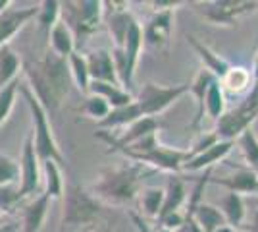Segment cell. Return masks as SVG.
<instances>
[{"label": "cell", "instance_id": "cell-1", "mask_svg": "<svg viewBox=\"0 0 258 232\" xmlns=\"http://www.w3.org/2000/svg\"><path fill=\"white\" fill-rule=\"evenodd\" d=\"M25 76H27V87L31 89L33 95L39 99L48 114L62 107V103L70 93V81H72L66 58H60L48 51L41 60H35L27 66Z\"/></svg>", "mask_w": 258, "mask_h": 232}, {"label": "cell", "instance_id": "cell-2", "mask_svg": "<svg viewBox=\"0 0 258 232\" xmlns=\"http://www.w3.org/2000/svg\"><path fill=\"white\" fill-rule=\"evenodd\" d=\"M145 174L147 170L143 165L133 161H123L116 166H108L100 170L89 192L102 205H129L139 196Z\"/></svg>", "mask_w": 258, "mask_h": 232}, {"label": "cell", "instance_id": "cell-3", "mask_svg": "<svg viewBox=\"0 0 258 232\" xmlns=\"http://www.w3.org/2000/svg\"><path fill=\"white\" fill-rule=\"evenodd\" d=\"M20 93L23 95V99L29 107V114H31V137H33V147L37 157L43 161H56L58 165L64 163V155L60 151V145L56 142L52 132V124H50V116L48 112L43 109V105L39 103V99L33 95V91L27 85L20 87Z\"/></svg>", "mask_w": 258, "mask_h": 232}, {"label": "cell", "instance_id": "cell-4", "mask_svg": "<svg viewBox=\"0 0 258 232\" xmlns=\"http://www.w3.org/2000/svg\"><path fill=\"white\" fill-rule=\"evenodd\" d=\"M64 207H62V217H60V228H89L95 226V222L100 219L104 205L98 201L89 188H81L79 184H70L64 190Z\"/></svg>", "mask_w": 258, "mask_h": 232}, {"label": "cell", "instance_id": "cell-5", "mask_svg": "<svg viewBox=\"0 0 258 232\" xmlns=\"http://www.w3.org/2000/svg\"><path fill=\"white\" fill-rule=\"evenodd\" d=\"M60 4H62L60 20L72 29L76 44L83 43L102 23V2L98 0H74Z\"/></svg>", "mask_w": 258, "mask_h": 232}, {"label": "cell", "instance_id": "cell-6", "mask_svg": "<svg viewBox=\"0 0 258 232\" xmlns=\"http://www.w3.org/2000/svg\"><path fill=\"white\" fill-rule=\"evenodd\" d=\"M189 93V83H177V85H158L154 81L143 83L139 89L135 103L143 112V116L156 118L158 114L166 112L173 103L181 99L183 95Z\"/></svg>", "mask_w": 258, "mask_h": 232}, {"label": "cell", "instance_id": "cell-7", "mask_svg": "<svg viewBox=\"0 0 258 232\" xmlns=\"http://www.w3.org/2000/svg\"><path fill=\"white\" fill-rule=\"evenodd\" d=\"M206 22L222 27H233L235 22L248 12L256 10V2L250 0H208V2H191Z\"/></svg>", "mask_w": 258, "mask_h": 232}, {"label": "cell", "instance_id": "cell-8", "mask_svg": "<svg viewBox=\"0 0 258 232\" xmlns=\"http://www.w3.org/2000/svg\"><path fill=\"white\" fill-rule=\"evenodd\" d=\"M43 184V170H41V159L35 153L33 147L31 133L25 137L22 149V157H20V182H18V190L22 199L35 198V194L41 190Z\"/></svg>", "mask_w": 258, "mask_h": 232}, {"label": "cell", "instance_id": "cell-9", "mask_svg": "<svg viewBox=\"0 0 258 232\" xmlns=\"http://www.w3.org/2000/svg\"><path fill=\"white\" fill-rule=\"evenodd\" d=\"M173 14L175 10L152 12L147 22L141 23L143 27V44L151 47L152 51L168 53L173 33Z\"/></svg>", "mask_w": 258, "mask_h": 232}, {"label": "cell", "instance_id": "cell-10", "mask_svg": "<svg viewBox=\"0 0 258 232\" xmlns=\"http://www.w3.org/2000/svg\"><path fill=\"white\" fill-rule=\"evenodd\" d=\"M191 159L189 149H175V147H168V145L158 144L154 149L147 151L143 155H137L133 159V163H139V165H149L156 170H164V172H170V174H179L181 172L183 165Z\"/></svg>", "mask_w": 258, "mask_h": 232}, {"label": "cell", "instance_id": "cell-11", "mask_svg": "<svg viewBox=\"0 0 258 232\" xmlns=\"http://www.w3.org/2000/svg\"><path fill=\"white\" fill-rule=\"evenodd\" d=\"M158 130H160V122L156 120V118L143 116L137 122H133L131 126H127L121 133L112 135L110 132H98V137L106 142V145L110 147L108 151L112 153V151H118L121 147H127V145L139 142V140L151 135V133H158Z\"/></svg>", "mask_w": 258, "mask_h": 232}, {"label": "cell", "instance_id": "cell-12", "mask_svg": "<svg viewBox=\"0 0 258 232\" xmlns=\"http://www.w3.org/2000/svg\"><path fill=\"white\" fill-rule=\"evenodd\" d=\"M37 6H25V8H12L8 6L0 12V49L10 44L12 37L18 35L27 23L35 20Z\"/></svg>", "mask_w": 258, "mask_h": 232}, {"label": "cell", "instance_id": "cell-13", "mask_svg": "<svg viewBox=\"0 0 258 232\" xmlns=\"http://www.w3.org/2000/svg\"><path fill=\"white\" fill-rule=\"evenodd\" d=\"M235 144L233 142H216L212 147H208L203 153L191 157L185 165H183V172H201V170H210L214 168L218 163H222L227 155L233 151Z\"/></svg>", "mask_w": 258, "mask_h": 232}, {"label": "cell", "instance_id": "cell-14", "mask_svg": "<svg viewBox=\"0 0 258 232\" xmlns=\"http://www.w3.org/2000/svg\"><path fill=\"white\" fill-rule=\"evenodd\" d=\"M210 184L222 186L231 194L239 196H256L258 198V176L250 168H239L233 174L222 178H210Z\"/></svg>", "mask_w": 258, "mask_h": 232}, {"label": "cell", "instance_id": "cell-15", "mask_svg": "<svg viewBox=\"0 0 258 232\" xmlns=\"http://www.w3.org/2000/svg\"><path fill=\"white\" fill-rule=\"evenodd\" d=\"M50 201L46 194L41 196H35L31 198L25 205L22 207V232H41L44 221H46V215L50 209Z\"/></svg>", "mask_w": 258, "mask_h": 232}, {"label": "cell", "instance_id": "cell-16", "mask_svg": "<svg viewBox=\"0 0 258 232\" xmlns=\"http://www.w3.org/2000/svg\"><path fill=\"white\" fill-rule=\"evenodd\" d=\"M87 68H89V76L91 81H104V83H118L116 76V68L112 55L106 49H97L85 55ZM119 85V83H118Z\"/></svg>", "mask_w": 258, "mask_h": 232}, {"label": "cell", "instance_id": "cell-17", "mask_svg": "<svg viewBox=\"0 0 258 232\" xmlns=\"http://www.w3.org/2000/svg\"><path fill=\"white\" fill-rule=\"evenodd\" d=\"M187 199V184L179 174H170L166 178V186H164V203H162L160 215H158V221L177 213L183 207Z\"/></svg>", "mask_w": 258, "mask_h": 232}, {"label": "cell", "instance_id": "cell-18", "mask_svg": "<svg viewBox=\"0 0 258 232\" xmlns=\"http://www.w3.org/2000/svg\"><path fill=\"white\" fill-rule=\"evenodd\" d=\"M187 43L193 47V51L197 53V56L201 58L203 68H205L206 72H210V74H212L218 81L226 76L227 70L231 68V62H227L226 58H222L218 53H214V51H212L208 44L197 41L195 37H187Z\"/></svg>", "mask_w": 258, "mask_h": 232}, {"label": "cell", "instance_id": "cell-19", "mask_svg": "<svg viewBox=\"0 0 258 232\" xmlns=\"http://www.w3.org/2000/svg\"><path fill=\"white\" fill-rule=\"evenodd\" d=\"M139 118H143V112L139 111L137 103H129L125 107H119V109H112L104 120H100L97 124L102 132H112V130H119V128H127L133 122H137Z\"/></svg>", "mask_w": 258, "mask_h": 232}, {"label": "cell", "instance_id": "cell-20", "mask_svg": "<svg viewBox=\"0 0 258 232\" xmlns=\"http://www.w3.org/2000/svg\"><path fill=\"white\" fill-rule=\"evenodd\" d=\"M87 95H98V97H102L112 109L125 107V105L135 101L133 93H129L123 87H119L118 83H104V81H91Z\"/></svg>", "mask_w": 258, "mask_h": 232}, {"label": "cell", "instance_id": "cell-21", "mask_svg": "<svg viewBox=\"0 0 258 232\" xmlns=\"http://www.w3.org/2000/svg\"><path fill=\"white\" fill-rule=\"evenodd\" d=\"M48 44H50V53L60 56V58H68L74 51H77L76 37H74L72 29L62 20L50 29V33H48Z\"/></svg>", "mask_w": 258, "mask_h": 232}, {"label": "cell", "instance_id": "cell-22", "mask_svg": "<svg viewBox=\"0 0 258 232\" xmlns=\"http://www.w3.org/2000/svg\"><path fill=\"white\" fill-rule=\"evenodd\" d=\"M254 83V77H252V72L248 68L243 66H233L227 70V74L222 79H220V85L224 89V93H231V95H243V93H248L250 87Z\"/></svg>", "mask_w": 258, "mask_h": 232}, {"label": "cell", "instance_id": "cell-23", "mask_svg": "<svg viewBox=\"0 0 258 232\" xmlns=\"http://www.w3.org/2000/svg\"><path fill=\"white\" fill-rule=\"evenodd\" d=\"M189 217L193 219L195 224L203 232H214V230H218L220 226L226 224V219H224L220 207L210 205V203H205V201H201Z\"/></svg>", "mask_w": 258, "mask_h": 232}, {"label": "cell", "instance_id": "cell-24", "mask_svg": "<svg viewBox=\"0 0 258 232\" xmlns=\"http://www.w3.org/2000/svg\"><path fill=\"white\" fill-rule=\"evenodd\" d=\"M220 211H222V215L226 219V224H229L235 230L243 228L245 219H247V209H245V199H243V196L227 192L226 198L222 199Z\"/></svg>", "mask_w": 258, "mask_h": 232}, {"label": "cell", "instance_id": "cell-25", "mask_svg": "<svg viewBox=\"0 0 258 232\" xmlns=\"http://www.w3.org/2000/svg\"><path fill=\"white\" fill-rule=\"evenodd\" d=\"M41 170H43L44 194L50 199H62L66 184L60 165L56 161H43L41 163Z\"/></svg>", "mask_w": 258, "mask_h": 232}, {"label": "cell", "instance_id": "cell-26", "mask_svg": "<svg viewBox=\"0 0 258 232\" xmlns=\"http://www.w3.org/2000/svg\"><path fill=\"white\" fill-rule=\"evenodd\" d=\"M216 77L206 72L205 68L197 72V76L193 77V81L189 83V93L195 97V103H197V116H195L193 126H199L203 118H205V97H206V91L210 87V83L214 81Z\"/></svg>", "mask_w": 258, "mask_h": 232}, {"label": "cell", "instance_id": "cell-27", "mask_svg": "<svg viewBox=\"0 0 258 232\" xmlns=\"http://www.w3.org/2000/svg\"><path fill=\"white\" fill-rule=\"evenodd\" d=\"M139 215L145 219H158L162 209V203H164V188H156V186H147V188H141L139 196Z\"/></svg>", "mask_w": 258, "mask_h": 232}, {"label": "cell", "instance_id": "cell-28", "mask_svg": "<svg viewBox=\"0 0 258 232\" xmlns=\"http://www.w3.org/2000/svg\"><path fill=\"white\" fill-rule=\"evenodd\" d=\"M119 49L123 51V55L127 58L129 70L135 74V72H137V64H139V58H141V51H143V27H141V23L137 22V20L129 27L127 37H125V41H123V44H121Z\"/></svg>", "mask_w": 258, "mask_h": 232}, {"label": "cell", "instance_id": "cell-29", "mask_svg": "<svg viewBox=\"0 0 258 232\" xmlns=\"http://www.w3.org/2000/svg\"><path fill=\"white\" fill-rule=\"evenodd\" d=\"M22 70V60L18 53L10 44L0 49V89H4L8 83L18 79V74Z\"/></svg>", "mask_w": 258, "mask_h": 232}, {"label": "cell", "instance_id": "cell-30", "mask_svg": "<svg viewBox=\"0 0 258 232\" xmlns=\"http://www.w3.org/2000/svg\"><path fill=\"white\" fill-rule=\"evenodd\" d=\"M68 62V70H70V77L77 85L81 93H89V85H91V76H89V68H87L85 55H81L79 51H74L72 55L66 58Z\"/></svg>", "mask_w": 258, "mask_h": 232}, {"label": "cell", "instance_id": "cell-31", "mask_svg": "<svg viewBox=\"0 0 258 232\" xmlns=\"http://www.w3.org/2000/svg\"><path fill=\"white\" fill-rule=\"evenodd\" d=\"M60 16H62V4L58 0H43L41 4H37V16L35 18L39 23V29L46 37H48L54 25L60 22Z\"/></svg>", "mask_w": 258, "mask_h": 232}, {"label": "cell", "instance_id": "cell-32", "mask_svg": "<svg viewBox=\"0 0 258 232\" xmlns=\"http://www.w3.org/2000/svg\"><path fill=\"white\" fill-rule=\"evenodd\" d=\"M237 145L243 153V159L247 163V168H250L258 176V135L252 128H248L247 132H243L237 137Z\"/></svg>", "mask_w": 258, "mask_h": 232}, {"label": "cell", "instance_id": "cell-33", "mask_svg": "<svg viewBox=\"0 0 258 232\" xmlns=\"http://www.w3.org/2000/svg\"><path fill=\"white\" fill-rule=\"evenodd\" d=\"M205 112L214 122L226 112V93H224V89H222V85H220L218 79H214V81L210 83L208 91H206Z\"/></svg>", "mask_w": 258, "mask_h": 232}, {"label": "cell", "instance_id": "cell-34", "mask_svg": "<svg viewBox=\"0 0 258 232\" xmlns=\"http://www.w3.org/2000/svg\"><path fill=\"white\" fill-rule=\"evenodd\" d=\"M20 91V79L8 83L4 89H0V128L4 126V122L10 118L14 105H16V97Z\"/></svg>", "mask_w": 258, "mask_h": 232}, {"label": "cell", "instance_id": "cell-35", "mask_svg": "<svg viewBox=\"0 0 258 232\" xmlns=\"http://www.w3.org/2000/svg\"><path fill=\"white\" fill-rule=\"evenodd\" d=\"M110 111H112V107L102 97H98V95H87V99L81 105V112L87 114L89 118L97 120V124L100 120H104L110 114Z\"/></svg>", "mask_w": 258, "mask_h": 232}, {"label": "cell", "instance_id": "cell-36", "mask_svg": "<svg viewBox=\"0 0 258 232\" xmlns=\"http://www.w3.org/2000/svg\"><path fill=\"white\" fill-rule=\"evenodd\" d=\"M20 182V163L10 155L0 153V186H18Z\"/></svg>", "mask_w": 258, "mask_h": 232}, {"label": "cell", "instance_id": "cell-37", "mask_svg": "<svg viewBox=\"0 0 258 232\" xmlns=\"http://www.w3.org/2000/svg\"><path fill=\"white\" fill-rule=\"evenodd\" d=\"M22 196L18 186H0V215L6 217L12 215L14 211L20 207Z\"/></svg>", "mask_w": 258, "mask_h": 232}, {"label": "cell", "instance_id": "cell-38", "mask_svg": "<svg viewBox=\"0 0 258 232\" xmlns=\"http://www.w3.org/2000/svg\"><path fill=\"white\" fill-rule=\"evenodd\" d=\"M216 142H220V140H218V135L214 133V130H210V132H203L197 140H195V144H193V147L189 149V153H191V157H195V155L206 151L208 147H212Z\"/></svg>", "mask_w": 258, "mask_h": 232}, {"label": "cell", "instance_id": "cell-39", "mask_svg": "<svg viewBox=\"0 0 258 232\" xmlns=\"http://www.w3.org/2000/svg\"><path fill=\"white\" fill-rule=\"evenodd\" d=\"M183 2H175V0H154L151 2L152 12H164V10H177Z\"/></svg>", "mask_w": 258, "mask_h": 232}, {"label": "cell", "instance_id": "cell-40", "mask_svg": "<svg viewBox=\"0 0 258 232\" xmlns=\"http://www.w3.org/2000/svg\"><path fill=\"white\" fill-rule=\"evenodd\" d=\"M129 219H131V222L135 224L137 232H154V228H151V226H149V222L145 221V219L141 217L137 211H129Z\"/></svg>", "mask_w": 258, "mask_h": 232}, {"label": "cell", "instance_id": "cell-41", "mask_svg": "<svg viewBox=\"0 0 258 232\" xmlns=\"http://www.w3.org/2000/svg\"><path fill=\"white\" fill-rule=\"evenodd\" d=\"M22 230V226H20V222L16 221H6L0 224V232H20Z\"/></svg>", "mask_w": 258, "mask_h": 232}, {"label": "cell", "instance_id": "cell-42", "mask_svg": "<svg viewBox=\"0 0 258 232\" xmlns=\"http://www.w3.org/2000/svg\"><path fill=\"white\" fill-rule=\"evenodd\" d=\"M243 230L247 232H258V211L252 215V221H250V224L248 226H243Z\"/></svg>", "mask_w": 258, "mask_h": 232}, {"label": "cell", "instance_id": "cell-43", "mask_svg": "<svg viewBox=\"0 0 258 232\" xmlns=\"http://www.w3.org/2000/svg\"><path fill=\"white\" fill-rule=\"evenodd\" d=\"M252 77H254V81L258 79V53L254 56V66H252Z\"/></svg>", "mask_w": 258, "mask_h": 232}, {"label": "cell", "instance_id": "cell-44", "mask_svg": "<svg viewBox=\"0 0 258 232\" xmlns=\"http://www.w3.org/2000/svg\"><path fill=\"white\" fill-rule=\"evenodd\" d=\"M214 232H237L235 228H231L229 224H224V226H220L218 230H214Z\"/></svg>", "mask_w": 258, "mask_h": 232}, {"label": "cell", "instance_id": "cell-45", "mask_svg": "<svg viewBox=\"0 0 258 232\" xmlns=\"http://www.w3.org/2000/svg\"><path fill=\"white\" fill-rule=\"evenodd\" d=\"M95 230V226H89V228H81V230H76V232H93Z\"/></svg>", "mask_w": 258, "mask_h": 232}, {"label": "cell", "instance_id": "cell-46", "mask_svg": "<svg viewBox=\"0 0 258 232\" xmlns=\"http://www.w3.org/2000/svg\"><path fill=\"white\" fill-rule=\"evenodd\" d=\"M2 222H6V217H2V215H0V224H2Z\"/></svg>", "mask_w": 258, "mask_h": 232}, {"label": "cell", "instance_id": "cell-47", "mask_svg": "<svg viewBox=\"0 0 258 232\" xmlns=\"http://www.w3.org/2000/svg\"><path fill=\"white\" fill-rule=\"evenodd\" d=\"M237 232H247V230H243V228H239V230H237Z\"/></svg>", "mask_w": 258, "mask_h": 232}, {"label": "cell", "instance_id": "cell-48", "mask_svg": "<svg viewBox=\"0 0 258 232\" xmlns=\"http://www.w3.org/2000/svg\"><path fill=\"white\" fill-rule=\"evenodd\" d=\"M254 12H258V2H256V10H254Z\"/></svg>", "mask_w": 258, "mask_h": 232}, {"label": "cell", "instance_id": "cell-49", "mask_svg": "<svg viewBox=\"0 0 258 232\" xmlns=\"http://www.w3.org/2000/svg\"><path fill=\"white\" fill-rule=\"evenodd\" d=\"M256 205H258V198H256Z\"/></svg>", "mask_w": 258, "mask_h": 232}, {"label": "cell", "instance_id": "cell-50", "mask_svg": "<svg viewBox=\"0 0 258 232\" xmlns=\"http://www.w3.org/2000/svg\"><path fill=\"white\" fill-rule=\"evenodd\" d=\"M20 232H22V230H20Z\"/></svg>", "mask_w": 258, "mask_h": 232}]
</instances>
